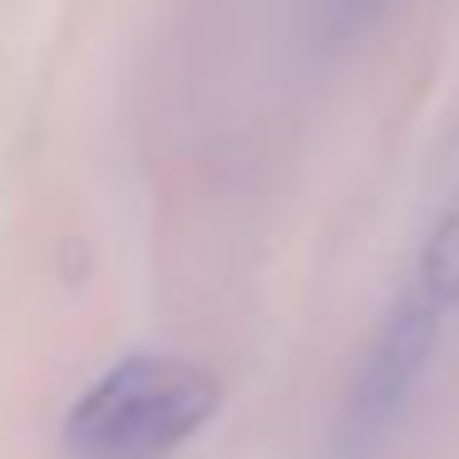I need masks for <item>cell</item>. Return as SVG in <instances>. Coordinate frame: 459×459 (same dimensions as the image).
Returning <instances> with one entry per match:
<instances>
[{
  "label": "cell",
  "mask_w": 459,
  "mask_h": 459,
  "mask_svg": "<svg viewBox=\"0 0 459 459\" xmlns=\"http://www.w3.org/2000/svg\"><path fill=\"white\" fill-rule=\"evenodd\" d=\"M459 307V212L435 222L415 257L410 281L395 291L380 326L370 331L346 400H341L331 455L336 459H376L400 429L429 360L439 351V331Z\"/></svg>",
  "instance_id": "obj_1"
},
{
  "label": "cell",
  "mask_w": 459,
  "mask_h": 459,
  "mask_svg": "<svg viewBox=\"0 0 459 459\" xmlns=\"http://www.w3.org/2000/svg\"><path fill=\"white\" fill-rule=\"evenodd\" d=\"M218 400V380L188 356H119L65 415V459H173L212 425Z\"/></svg>",
  "instance_id": "obj_2"
},
{
  "label": "cell",
  "mask_w": 459,
  "mask_h": 459,
  "mask_svg": "<svg viewBox=\"0 0 459 459\" xmlns=\"http://www.w3.org/2000/svg\"><path fill=\"white\" fill-rule=\"evenodd\" d=\"M390 0H326V21L336 35H351L360 25H370L380 11H385Z\"/></svg>",
  "instance_id": "obj_3"
}]
</instances>
